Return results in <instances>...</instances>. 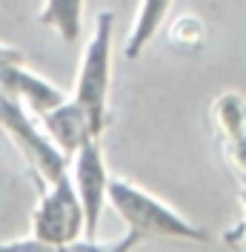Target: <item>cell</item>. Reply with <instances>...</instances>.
Here are the masks:
<instances>
[{"label": "cell", "instance_id": "1", "mask_svg": "<svg viewBox=\"0 0 246 252\" xmlns=\"http://www.w3.org/2000/svg\"><path fill=\"white\" fill-rule=\"evenodd\" d=\"M109 204L123 220V226L129 232H135L140 241H146V238H172V241H192V244L209 241V232L203 226L181 215L175 206H169L154 192L138 187L135 181L112 175Z\"/></svg>", "mask_w": 246, "mask_h": 252}, {"label": "cell", "instance_id": "2", "mask_svg": "<svg viewBox=\"0 0 246 252\" xmlns=\"http://www.w3.org/2000/svg\"><path fill=\"white\" fill-rule=\"evenodd\" d=\"M112 58H115V15L100 12L94 17L92 34L83 46L75 78V100L86 112L94 135L100 138L109 124V89H112Z\"/></svg>", "mask_w": 246, "mask_h": 252}, {"label": "cell", "instance_id": "3", "mask_svg": "<svg viewBox=\"0 0 246 252\" xmlns=\"http://www.w3.org/2000/svg\"><path fill=\"white\" fill-rule=\"evenodd\" d=\"M0 129L12 138V143L20 149V155L26 158V163L37 172L43 184H52L69 172V158L61 149H55V143L40 129L37 118L17 97L6 92H0Z\"/></svg>", "mask_w": 246, "mask_h": 252}, {"label": "cell", "instance_id": "4", "mask_svg": "<svg viewBox=\"0 0 246 252\" xmlns=\"http://www.w3.org/2000/svg\"><path fill=\"white\" fill-rule=\"evenodd\" d=\"M29 235H34L37 241H43L55 250H66L86 238L83 206L77 201L69 172L52 184H43V195L37 198V206L31 212Z\"/></svg>", "mask_w": 246, "mask_h": 252}, {"label": "cell", "instance_id": "5", "mask_svg": "<svg viewBox=\"0 0 246 252\" xmlns=\"http://www.w3.org/2000/svg\"><path fill=\"white\" fill-rule=\"evenodd\" d=\"M69 178L77 192V201L83 206L86 238L92 241V238H97V226H100L103 209L109 204V181H112L100 141H86L69 158Z\"/></svg>", "mask_w": 246, "mask_h": 252}, {"label": "cell", "instance_id": "6", "mask_svg": "<svg viewBox=\"0 0 246 252\" xmlns=\"http://www.w3.org/2000/svg\"><path fill=\"white\" fill-rule=\"evenodd\" d=\"M37 124L46 132L49 141L55 143V149H61L66 158H72L86 141H100V138L94 135L86 112L80 109L72 97H66L61 106H55V109H49L46 115H40Z\"/></svg>", "mask_w": 246, "mask_h": 252}, {"label": "cell", "instance_id": "7", "mask_svg": "<svg viewBox=\"0 0 246 252\" xmlns=\"http://www.w3.org/2000/svg\"><path fill=\"white\" fill-rule=\"evenodd\" d=\"M175 0H140L135 20H132V29L126 37V58H140L146 46L152 43V37L157 34V29L163 26L166 15L172 12Z\"/></svg>", "mask_w": 246, "mask_h": 252}, {"label": "cell", "instance_id": "8", "mask_svg": "<svg viewBox=\"0 0 246 252\" xmlns=\"http://www.w3.org/2000/svg\"><path fill=\"white\" fill-rule=\"evenodd\" d=\"M83 6L86 0H43L40 9V26L58 32V37L66 43H75L83 32Z\"/></svg>", "mask_w": 246, "mask_h": 252}, {"label": "cell", "instance_id": "9", "mask_svg": "<svg viewBox=\"0 0 246 252\" xmlns=\"http://www.w3.org/2000/svg\"><path fill=\"white\" fill-rule=\"evenodd\" d=\"M143 244L135 232H123L121 238H115V241H97V238H83V241H77L72 244V252H135Z\"/></svg>", "mask_w": 246, "mask_h": 252}, {"label": "cell", "instance_id": "10", "mask_svg": "<svg viewBox=\"0 0 246 252\" xmlns=\"http://www.w3.org/2000/svg\"><path fill=\"white\" fill-rule=\"evenodd\" d=\"M0 252H58V250L49 247V244H43V241H37L34 235H26V238L0 241Z\"/></svg>", "mask_w": 246, "mask_h": 252}, {"label": "cell", "instance_id": "11", "mask_svg": "<svg viewBox=\"0 0 246 252\" xmlns=\"http://www.w3.org/2000/svg\"><path fill=\"white\" fill-rule=\"evenodd\" d=\"M241 209H244V226H246V178L241 184Z\"/></svg>", "mask_w": 246, "mask_h": 252}, {"label": "cell", "instance_id": "12", "mask_svg": "<svg viewBox=\"0 0 246 252\" xmlns=\"http://www.w3.org/2000/svg\"><path fill=\"white\" fill-rule=\"evenodd\" d=\"M58 252H72V247H66V250H58Z\"/></svg>", "mask_w": 246, "mask_h": 252}]
</instances>
